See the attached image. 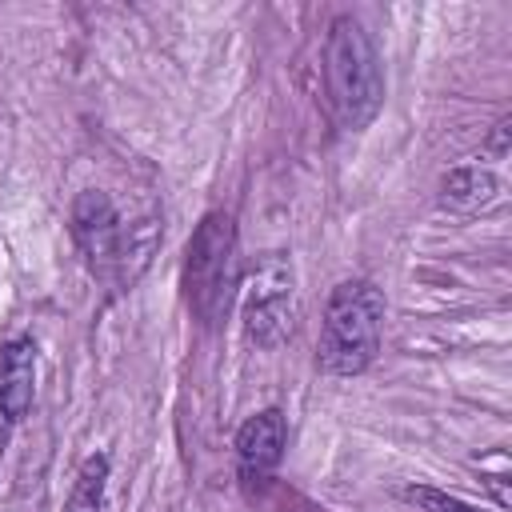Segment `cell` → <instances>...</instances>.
Returning <instances> with one entry per match:
<instances>
[{"instance_id":"cell-11","label":"cell","mask_w":512,"mask_h":512,"mask_svg":"<svg viewBox=\"0 0 512 512\" xmlns=\"http://www.w3.org/2000/svg\"><path fill=\"white\" fill-rule=\"evenodd\" d=\"M508 132H512V128H508V120H500V124H496V132H492V140H488V152H492L496 160L508 152Z\"/></svg>"},{"instance_id":"cell-8","label":"cell","mask_w":512,"mask_h":512,"mask_svg":"<svg viewBox=\"0 0 512 512\" xmlns=\"http://www.w3.org/2000/svg\"><path fill=\"white\" fill-rule=\"evenodd\" d=\"M500 196V180L488 172V168H452L444 180H440V204L452 208V212H480L488 208L492 200Z\"/></svg>"},{"instance_id":"cell-10","label":"cell","mask_w":512,"mask_h":512,"mask_svg":"<svg viewBox=\"0 0 512 512\" xmlns=\"http://www.w3.org/2000/svg\"><path fill=\"white\" fill-rule=\"evenodd\" d=\"M420 512H484V508H476V504H468V500H456V496H448V492H436V488H408L404 492Z\"/></svg>"},{"instance_id":"cell-9","label":"cell","mask_w":512,"mask_h":512,"mask_svg":"<svg viewBox=\"0 0 512 512\" xmlns=\"http://www.w3.org/2000/svg\"><path fill=\"white\" fill-rule=\"evenodd\" d=\"M104 484H108V456L104 452H92L76 480H72V492L64 500V512H100L104 508Z\"/></svg>"},{"instance_id":"cell-7","label":"cell","mask_w":512,"mask_h":512,"mask_svg":"<svg viewBox=\"0 0 512 512\" xmlns=\"http://www.w3.org/2000/svg\"><path fill=\"white\" fill-rule=\"evenodd\" d=\"M36 400V340L12 336L0 348V412L16 424Z\"/></svg>"},{"instance_id":"cell-3","label":"cell","mask_w":512,"mask_h":512,"mask_svg":"<svg viewBox=\"0 0 512 512\" xmlns=\"http://www.w3.org/2000/svg\"><path fill=\"white\" fill-rule=\"evenodd\" d=\"M384 332V296L368 280H344L332 288L324 304L316 364L328 376H360L376 352Z\"/></svg>"},{"instance_id":"cell-6","label":"cell","mask_w":512,"mask_h":512,"mask_svg":"<svg viewBox=\"0 0 512 512\" xmlns=\"http://www.w3.org/2000/svg\"><path fill=\"white\" fill-rule=\"evenodd\" d=\"M284 444H288V424L276 408H264L256 416H248L236 432V472L244 480V488H260L264 480H272V472L284 460Z\"/></svg>"},{"instance_id":"cell-1","label":"cell","mask_w":512,"mask_h":512,"mask_svg":"<svg viewBox=\"0 0 512 512\" xmlns=\"http://www.w3.org/2000/svg\"><path fill=\"white\" fill-rule=\"evenodd\" d=\"M72 240L88 272L108 288H132L160 248V216H120L104 188H84L72 200Z\"/></svg>"},{"instance_id":"cell-12","label":"cell","mask_w":512,"mask_h":512,"mask_svg":"<svg viewBox=\"0 0 512 512\" xmlns=\"http://www.w3.org/2000/svg\"><path fill=\"white\" fill-rule=\"evenodd\" d=\"M8 424H12V420L0 412V456H4V448H8Z\"/></svg>"},{"instance_id":"cell-5","label":"cell","mask_w":512,"mask_h":512,"mask_svg":"<svg viewBox=\"0 0 512 512\" xmlns=\"http://www.w3.org/2000/svg\"><path fill=\"white\" fill-rule=\"evenodd\" d=\"M240 320L256 348H280L296 328V268L284 252L256 256L240 276Z\"/></svg>"},{"instance_id":"cell-4","label":"cell","mask_w":512,"mask_h":512,"mask_svg":"<svg viewBox=\"0 0 512 512\" xmlns=\"http://www.w3.org/2000/svg\"><path fill=\"white\" fill-rule=\"evenodd\" d=\"M240 288V268H236V224L228 212H208L192 240H188V260H184V296L188 308L204 328L220 324L232 296Z\"/></svg>"},{"instance_id":"cell-2","label":"cell","mask_w":512,"mask_h":512,"mask_svg":"<svg viewBox=\"0 0 512 512\" xmlns=\"http://www.w3.org/2000/svg\"><path fill=\"white\" fill-rule=\"evenodd\" d=\"M324 96L344 132H360L384 104V64L356 16H336L324 40Z\"/></svg>"}]
</instances>
